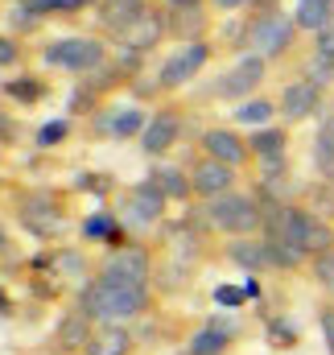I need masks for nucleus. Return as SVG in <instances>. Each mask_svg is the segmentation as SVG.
Here are the masks:
<instances>
[{"label": "nucleus", "instance_id": "47", "mask_svg": "<svg viewBox=\"0 0 334 355\" xmlns=\"http://www.w3.org/2000/svg\"><path fill=\"white\" fill-rule=\"evenodd\" d=\"M256 8L264 12V8H276V0H256Z\"/></svg>", "mask_w": 334, "mask_h": 355}, {"label": "nucleus", "instance_id": "21", "mask_svg": "<svg viewBox=\"0 0 334 355\" xmlns=\"http://www.w3.org/2000/svg\"><path fill=\"white\" fill-rule=\"evenodd\" d=\"M166 33H169L166 12H161V8H153V12H149V17H145V21H141L128 37H120V46H128V50H137V54H149V50H153Z\"/></svg>", "mask_w": 334, "mask_h": 355}, {"label": "nucleus", "instance_id": "40", "mask_svg": "<svg viewBox=\"0 0 334 355\" xmlns=\"http://www.w3.org/2000/svg\"><path fill=\"white\" fill-rule=\"evenodd\" d=\"M8 314H17V302H12V293L0 285V318H8Z\"/></svg>", "mask_w": 334, "mask_h": 355}, {"label": "nucleus", "instance_id": "25", "mask_svg": "<svg viewBox=\"0 0 334 355\" xmlns=\"http://www.w3.org/2000/svg\"><path fill=\"white\" fill-rule=\"evenodd\" d=\"M149 178H153V186L166 194L169 202H186V198L194 194V186H190V170H182V166H157Z\"/></svg>", "mask_w": 334, "mask_h": 355}, {"label": "nucleus", "instance_id": "44", "mask_svg": "<svg viewBox=\"0 0 334 355\" xmlns=\"http://www.w3.org/2000/svg\"><path fill=\"white\" fill-rule=\"evenodd\" d=\"M169 8H202V0H166Z\"/></svg>", "mask_w": 334, "mask_h": 355}, {"label": "nucleus", "instance_id": "20", "mask_svg": "<svg viewBox=\"0 0 334 355\" xmlns=\"http://www.w3.org/2000/svg\"><path fill=\"white\" fill-rule=\"evenodd\" d=\"M231 343H236V335L219 331L215 322H202V327L186 339L182 355H227V352H231Z\"/></svg>", "mask_w": 334, "mask_h": 355}, {"label": "nucleus", "instance_id": "29", "mask_svg": "<svg viewBox=\"0 0 334 355\" xmlns=\"http://www.w3.org/2000/svg\"><path fill=\"white\" fill-rule=\"evenodd\" d=\"M67 137H71V120L62 116V120H46V124L37 128L33 145H37V149H58V145H62Z\"/></svg>", "mask_w": 334, "mask_h": 355}, {"label": "nucleus", "instance_id": "4", "mask_svg": "<svg viewBox=\"0 0 334 355\" xmlns=\"http://www.w3.org/2000/svg\"><path fill=\"white\" fill-rule=\"evenodd\" d=\"M42 62L50 71H71V75H95L99 67H107V46L91 33H75V37H54L42 46Z\"/></svg>", "mask_w": 334, "mask_h": 355}, {"label": "nucleus", "instance_id": "10", "mask_svg": "<svg viewBox=\"0 0 334 355\" xmlns=\"http://www.w3.org/2000/svg\"><path fill=\"white\" fill-rule=\"evenodd\" d=\"M95 327H99V322L75 302V306L58 318V327H54V335H50L46 347H50L54 355H83L87 343H91V335H95Z\"/></svg>", "mask_w": 334, "mask_h": 355}, {"label": "nucleus", "instance_id": "1", "mask_svg": "<svg viewBox=\"0 0 334 355\" xmlns=\"http://www.w3.org/2000/svg\"><path fill=\"white\" fill-rule=\"evenodd\" d=\"M79 306L99 322V327H132L145 314H153V289H128L91 277L79 289Z\"/></svg>", "mask_w": 334, "mask_h": 355}, {"label": "nucleus", "instance_id": "28", "mask_svg": "<svg viewBox=\"0 0 334 355\" xmlns=\"http://www.w3.org/2000/svg\"><path fill=\"white\" fill-rule=\"evenodd\" d=\"M285 145H289V132L276 128V124H268V128H260V132L248 137V149H252L256 162H264V157H285Z\"/></svg>", "mask_w": 334, "mask_h": 355}, {"label": "nucleus", "instance_id": "32", "mask_svg": "<svg viewBox=\"0 0 334 355\" xmlns=\"http://www.w3.org/2000/svg\"><path fill=\"white\" fill-rule=\"evenodd\" d=\"M37 25H42V17H37L29 4H21V0H17V4L8 8V29H12L17 37H21V33H33Z\"/></svg>", "mask_w": 334, "mask_h": 355}, {"label": "nucleus", "instance_id": "42", "mask_svg": "<svg viewBox=\"0 0 334 355\" xmlns=\"http://www.w3.org/2000/svg\"><path fill=\"white\" fill-rule=\"evenodd\" d=\"M99 0H62V12H83V8H95Z\"/></svg>", "mask_w": 334, "mask_h": 355}, {"label": "nucleus", "instance_id": "5", "mask_svg": "<svg viewBox=\"0 0 334 355\" xmlns=\"http://www.w3.org/2000/svg\"><path fill=\"white\" fill-rule=\"evenodd\" d=\"M99 281H112V285H128V289H153V277H157V261L145 244H124V248H112L99 257L95 265Z\"/></svg>", "mask_w": 334, "mask_h": 355}, {"label": "nucleus", "instance_id": "24", "mask_svg": "<svg viewBox=\"0 0 334 355\" xmlns=\"http://www.w3.org/2000/svg\"><path fill=\"white\" fill-rule=\"evenodd\" d=\"M293 21H297V29H306V33L318 37V33L334 21V0H297Z\"/></svg>", "mask_w": 334, "mask_h": 355}, {"label": "nucleus", "instance_id": "30", "mask_svg": "<svg viewBox=\"0 0 334 355\" xmlns=\"http://www.w3.org/2000/svg\"><path fill=\"white\" fill-rule=\"evenodd\" d=\"M297 339H301V335H297V327H293L285 314H272V318H268V343H272V347H297Z\"/></svg>", "mask_w": 334, "mask_h": 355}, {"label": "nucleus", "instance_id": "11", "mask_svg": "<svg viewBox=\"0 0 334 355\" xmlns=\"http://www.w3.org/2000/svg\"><path fill=\"white\" fill-rule=\"evenodd\" d=\"M182 128H186V120H182V112H177L173 103L157 107V112L149 116L145 132H141V153H145V157H166L169 149L182 141Z\"/></svg>", "mask_w": 334, "mask_h": 355}, {"label": "nucleus", "instance_id": "6", "mask_svg": "<svg viewBox=\"0 0 334 355\" xmlns=\"http://www.w3.org/2000/svg\"><path fill=\"white\" fill-rule=\"evenodd\" d=\"M166 207H169V198L153 186V178H145V182H137V186H128V190H124V198H120L116 215H120V223H124V227L145 232V227H157V223L166 219Z\"/></svg>", "mask_w": 334, "mask_h": 355}, {"label": "nucleus", "instance_id": "19", "mask_svg": "<svg viewBox=\"0 0 334 355\" xmlns=\"http://www.w3.org/2000/svg\"><path fill=\"white\" fill-rule=\"evenodd\" d=\"M132 352H137L132 327H95L83 355H132Z\"/></svg>", "mask_w": 334, "mask_h": 355}, {"label": "nucleus", "instance_id": "43", "mask_svg": "<svg viewBox=\"0 0 334 355\" xmlns=\"http://www.w3.org/2000/svg\"><path fill=\"white\" fill-rule=\"evenodd\" d=\"M244 293H248V302H260V293H264V289H260V281H256V277H244Z\"/></svg>", "mask_w": 334, "mask_h": 355}, {"label": "nucleus", "instance_id": "37", "mask_svg": "<svg viewBox=\"0 0 334 355\" xmlns=\"http://www.w3.org/2000/svg\"><path fill=\"white\" fill-rule=\"evenodd\" d=\"M21 4H29L42 21H46V17H62V0H21Z\"/></svg>", "mask_w": 334, "mask_h": 355}, {"label": "nucleus", "instance_id": "39", "mask_svg": "<svg viewBox=\"0 0 334 355\" xmlns=\"http://www.w3.org/2000/svg\"><path fill=\"white\" fill-rule=\"evenodd\" d=\"M318 327H322V339H326V352L334 355V306H326L318 314Z\"/></svg>", "mask_w": 334, "mask_h": 355}, {"label": "nucleus", "instance_id": "9", "mask_svg": "<svg viewBox=\"0 0 334 355\" xmlns=\"http://www.w3.org/2000/svg\"><path fill=\"white\" fill-rule=\"evenodd\" d=\"M17 215L37 236H54L62 227V202L50 190H21L17 194Z\"/></svg>", "mask_w": 334, "mask_h": 355}, {"label": "nucleus", "instance_id": "45", "mask_svg": "<svg viewBox=\"0 0 334 355\" xmlns=\"http://www.w3.org/2000/svg\"><path fill=\"white\" fill-rule=\"evenodd\" d=\"M8 137H12V124H8V120L0 116V141H8Z\"/></svg>", "mask_w": 334, "mask_h": 355}, {"label": "nucleus", "instance_id": "38", "mask_svg": "<svg viewBox=\"0 0 334 355\" xmlns=\"http://www.w3.org/2000/svg\"><path fill=\"white\" fill-rule=\"evenodd\" d=\"M314 54H322V58H334V21L314 37Z\"/></svg>", "mask_w": 334, "mask_h": 355}, {"label": "nucleus", "instance_id": "12", "mask_svg": "<svg viewBox=\"0 0 334 355\" xmlns=\"http://www.w3.org/2000/svg\"><path fill=\"white\" fill-rule=\"evenodd\" d=\"M149 12H153L149 0H99V4H95V21H99V29L112 33V37H128Z\"/></svg>", "mask_w": 334, "mask_h": 355}, {"label": "nucleus", "instance_id": "23", "mask_svg": "<svg viewBox=\"0 0 334 355\" xmlns=\"http://www.w3.org/2000/svg\"><path fill=\"white\" fill-rule=\"evenodd\" d=\"M169 33L186 46V42H202V25H206V12L202 8H169L166 12Z\"/></svg>", "mask_w": 334, "mask_h": 355}, {"label": "nucleus", "instance_id": "3", "mask_svg": "<svg viewBox=\"0 0 334 355\" xmlns=\"http://www.w3.org/2000/svg\"><path fill=\"white\" fill-rule=\"evenodd\" d=\"M297 21H293V12H281V8H264V12H256L248 25L240 29V50L244 54H256V58H264V62H272V58H281V54H289V46L297 42Z\"/></svg>", "mask_w": 334, "mask_h": 355}, {"label": "nucleus", "instance_id": "36", "mask_svg": "<svg viewBox=\"0 0 334 355\" xmlns=\"http://www.w3.org/2000/svg\"><path fill=\"white\" fill-rule=\"evenodd\" d=\"M17 62H21V42L0 33V67H17Z\"/></svg>", "mask_w": 334, "mask_h": 355}, {"label": "nucleus", "instance_id": "18", "mask_svg": "<svg viewBox=\"0 0 334 355\" xmlns=\"http://www.w3.org/2000/svg\"><path fill=\"white\" fill-rule=\"evenodd\" d=\"M223 257L236 268H244V277H260L272 268V252H268V240L264 236H244V240H231L223 248Z\"/></svg>", "mask_w": 334, "mask_h": 355}, {"label": "nucleus", "instance_id": "13", "mask_svg": "<svg viewBox=\"0 0 334 355\" xmlns=\"http://www.w3.org/2000/svg\"><path fill=\"white\" fill-rule=\"evenodd\" d=\"M264 71H268V62H264V58L244 54V58H240V62H236V67H231L215 87H211V95H215V99H236V103H244L252 91L264 83Z\"/></svg>", "mask_w": 334, "mask_h": 355}, {"label": "nucleus", "instance_id": "34", "mask_svg": "<svg viewBox=\"0 0 334 355\" xmlns=\"http://www.w3.org/2000/svg\"><path fill=\"white\" fill-rule=\"evenodd\" d=\"M215 306H219V310H244V306H248L244 285H215Z\"/></svg>", "mask_w": 334, "mask_h": 355}, {"label": "nucleus", "instance_id": "17", "mask_svg": "<svg viewBox=\"0 0 334 355\" xmlns=\"http://www.w3.org/2000/svg\"><path fill=\"white\" fill-rule=\"evenodd\" d=\"M79 232H83L87 244H103V252L132 244V240H128V227L120 223V215H116V211H91Z\"/></svg>", "mask_w": 334, "mask_h": 355}, {"label": "nucleus", "instance_id": "27", "mask_svg": "<svg viewBox=\"0 0 334 355\" xmlns=\"http://www.w3.org/2000/svg\"><path fill=\"white\" fill-rule=\"evenodd\" d=\"M314 170L322 174V182L334 186V112H326V120L314 137Z\"/></svg>", "mask_w": 334, "mask_h": 355}, {"label": "nucleus", "instance_id": "22", "mask_svg": "<svg viewBox=\"0 0 334 355\" xmlns=\"http://www.w3.org/2000/svg\"><path fill=\"white\" fill-rule=\"evenodd\" d=\"M0 91H4L8 99H17L21 107H33V103H42V99H46L50 83H46L42 75H29V71H21L17 79H4V83H0Z\"/></svg>", "mask_w": 334, "mask_h": 355}, {"label": "nucleus", "instance_id": "8", "mask_svg": "<svg viewBox=\"0 0 334 355\" xmlns=\"http://www.w3.org/2000/svg\"><path fill=\"white\" fill-rule=\"evenodd\" d=\"M145 124H149V116L137 103H107V107L91 112V132L103 141H132L145 132Z\"/></svg>", "mask_w": 334, "mask_h": 355}, {"label": "nucleus", "instance_id": "33", "mask_svg": "<svg viewBox=\"0 0 334 355\" xmlns=\"http://www.w3.org/2000/svg\"><path fill=\"white\" fill-rule=\"evenodd\" d=\"M306 79H310V83H318V87H331V83H334V58L310 54V62H306Z\"/></svg>", "mask_w": 334, "mask_h": 355}, {"label": "nucleus", "instance_id": "31", "mask_svg": "<svg viewBox=\"0 0 334 355\" xmlns=\"http://www.w3.org/2000/svg\"><path fill=\"white\" fill-rule=\"evenodd\" d=\"M306 198H310V211H314V215H322V219L331 223V219H334V186H331V182L310 186V190H306Z\"/></svg>", "mask_w": 334, "mask_h": 355}, {"label": "nucleus", "instance_id": "41", "mask_svg": "<svg viewBox=\"0 0 334 355\" xmlns=\"http://www.w3.org/2000/svg\"><path fill=\"white\" fill-rule=\"evenodd\" d=\"M219 12H236V8H244V4H256V0H211Z\"/></svg>", "mask_w": 334, "mask_h": 355}, {"label": "nucleus", "instance_id": "35", "mask_svg": "<svg viewBox=\"0 0 334 355\" xmlns=\"http://www.w3.org/2000/svg\"><path fill=\"white\" fill-rule=\"evenodd\" d=\"M310 268H314V281H318V285H322V289L334 297V252L314 257V261H310Z\"/></svg>", "mask_w": 334, "mask_h": 355}, {"label": "nucleus", "instance_id": "7", "mask_svg": "<svg viewBox=\"0 0 334 355\" xmlns=\"http://www.w3.org/2000/svg\"><path fill=\"white\" fill-rule=\"evenodd\" d=\"M206 62H211V42H206V37H202V42L177 46L166 62H161V71H157V87L161 91H182Z\"/></svg>", "mask_w": 334, "mask_h": 355}, {"label": "nucleus", "instance_id": "15", "mask_svg": "<svg viewBox=\"0 0 334 355\" xmlns=\"http://www.w3.org/2000/svg\"><path fill=\"white\" fill-rule=\"evenodd\" d=\"M202 157H215V162L240 170L252 157L248 137H240L236 128H206V132H202Z\"/></svg>", "mask_w": 334, "mask_h": 355}, {"label": "nucleus", "instance_id": "26", "mask_svg": "<svg viewBox=\"0 0 334 355\" xmlns=\"http://www.w3.org/2000/svg\"><path fill=\"white\" fill-rule=\"evenodd\" d=\"M276 112H281V107H276L272 99H244V103H236L231 120H236L240 128L260 132V128H268V124H272V116H276Z\"/></svg>", "mask_w": 334, "mask_h": 355}, {"label": "nucleus", "instance_id": "2", "mask_svg": "<svg viewBox=\"0 0 334 355\" xmlns=\"http://www.w3.org/2000/svg\"><path fill=\"white\" fill-rule=\"evenodd\" d=\"M202 223L211 232H223L231 240H244V236L264 232V202H260V194H240V190L219 194V198L202 202Z\"/></svg>", "mask_w": 334, "mask_h": 355}, {"label": "nucleus", "instance_id": "16", "mask_svg": "<svg viewBox=\"0 0 334 355\" xmlns=\"http://www.w3.org/2000/svg\"><path fill=\"white\" fill-rule=\"evenodd\" d=\"M276 107H281V116H285L289 124H301V120H310V116L322 107V87L310 83V79H293V83H285Z\"/></svg>", "mask_w": 334, "mask_h": 355}, {"label": "nucleus", "instance_id": "46", "mask_svg": "<svg viewBox=\"0 0 334 355\" xmlns=\"http://www.w3.org/2000/svg\"><path fill=\"white\" fill-rule=\"evenodd\" d=\"M8 252V232H4V223H0V257Z\"/></svg>", "mask_w": 334, "mask_h": 355}, {"label": "nucleus", "instance_id": "14", "mask_svg": "<svg viewBox=\"0 0 334 355\" xmlns=\"http://www.w3.org/2000/svg\"><path fill=\"white\" fill-rule=\"evenodd\" d=\"M190 186H194V198L211 202V198L236 190V170L223 166V162H215V157H198V162L190 166Z\"/></svg>", "mask_w": 334, "mask_h": 355}]
</instances>
